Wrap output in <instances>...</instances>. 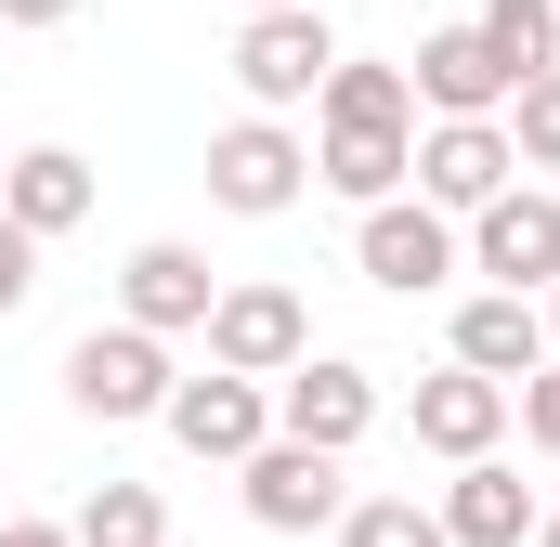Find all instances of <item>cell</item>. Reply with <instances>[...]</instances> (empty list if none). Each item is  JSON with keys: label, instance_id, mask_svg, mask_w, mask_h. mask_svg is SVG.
Returning <instances> with one entry per match:
<instances>
[{"label": "cell", "instance_id": "obj_1", "mask_svg": "<svg viewBox=\"0 0 560 547\" xmlns=\"http://www.w3.org/2000/svg\"><path fill=\"white\" fill-rule=\"evenodd\" d=\"M313 183L352 196V209H392L418 183V79L405 66L339 53V79L313 92Z\"/></svg>", "mask_w": 560, "mask_h": 547}, {"label": "cell", "instance_id": "obj_2", "mask_svg": "<svg viewBox=\"0 0 560 547\" xmlns=\"http://www.w3.org/2000/svg\"><path fill=\"white\" fill-rule=\"evenodd\" d=\"M196 339H209V365H222V379H261V392H275L287 365H313V313H300V287H275V274L222 287Z\"/></svg>", "mask_w": 560, "mask_h": 547}, {"label": "cell", "instance_id": "obj_3", "mask_svg": "<svg viewBox=\"0 0 560 547\" xmlns=\"http://www.w3.org/2000/svg\"><path fill=\"white\" fill-rule=\"evenodd\" d=\"M170 392H183V365H170V339H143V326H92V339L66 352V405L105 417V430L170 417Z\"/></svg>", "mask_w": 560, "mask_h": 547}, {"label": "cell", "instance_id": "obj_4", "mask_svg": "<svg viewBox=\"0 0 560 547\" xmlns=\"http://www.w3.org/2000/svg\"><path fill=\"white\" fill-rule=\"evenodd\" d=\"M300 183H313V143L287 131V118H235V131H209V196H222L235 222H287Z\"/></svg>", "mask_w": 560, "mask_h": 547}, {"label": "cell", "instance_id": "obj_5", "mask_svg": "<svg viewBox=\"0 0 560 547\" xmlns=\"http://www.w3.org/2000/svg\"><path fill=\"white\" fill-rule=\"evenodd\" d=\"M352 261H365V287H392V300H430L443 274H469V235H456L430 196H392V209L352 222Z\"/></svg>", "mask_w": 560, "mask_h": 547}, {"label": "cell", "instance_id": "obj_6", "mask_svg": "<svg viewBox=\"0 0 560 547\" xmlns=\"http://www.w3.org/2000/svg\"><path fill=\"white\" fill-rule=\"evenodd\" d=\"M235 79H248V105L287 118V105H313L326 79H339V39H326V13L300 0V13H248L235 26Z\"/></svg>", "mask_w": 560, "mask_h": 547}, {"label": "cell", "instance_id": "obj_7", "mask_svg": "<svg viewBox=\"0 0 560 547\" xmlns=\"http://www.w3.org/2000/svg\"><path fill=\"white\" fill-rule=\"evenodd\" d=\"M509 183H522V156H509V118H430V131H418V196L443 209V222H482Z\"/></svg>", "mask_w": 560, "mask_h": 547}, {"label": "cell", "instance_id": "obj_8", "mask_svg": "<svg viewBox=\"0 0 560 547\" xmlns=\"http://www.w3.org/2000/svg\"><path fill=\"white\" fill-rule=\"evenodd\" d=\"M365 430H378V379H365L352 352H313V365H287V379H275V443L352 456Z\"/></svg>", "mask_w": 560, "mask_h": 547}, {"label": "cell", "instance_id": "obj_9", "mask_svg": "<svg viewBox=\"0 0 560 547\" xmlns=\"http://www.w3.org/2000/svg\"><path fill=\"white\" fill-rule=\"evenodd\" d=\"M209 300H222V274H209V248H183V235H143L131 261H118V326H143V339L209 326Z\"/></svg>", "mask_w": 560, "mask_h": 547}, {"label": "cell", "instance_id": "obj_10", "mask_svg": "<svg viewBox=\"0 0 560 547\" xmlns=\"http://www.w3.org/2000/svg\"><path fill=\"white\" fill-rule=\"evenodd\" d=\"M469 274H495L509 300H548V287H560V196L509 183V196L469 222Z\"/></svg>", "mask_w": 560, "mask_h": 547}, {"label": "cell", "instance_id": "obj_11", "mask_svg": "<svg viewBox=\"0 0 560 547\" xmlns=\"http://www.w3.org/2000/svg\"><path fill=\"white\" fill-rule=\"evenodd\" d=\"M339 509H352L339 456H313V443H261L248 456V522L261 535H339Z\"/></svg>", "mask_w": 560, "mask_h": 547}, {"label": "cell", "instance_id": "obj_12", "mask_svg": "<svg viewBox=\"0 0 560 547\" xmlns=\"http://www.w3.org/2000/svg\"><path fill=\"white\" fill-rule=\"evenodd\" d=\"M170 443H183V456H222V469H248V456L275 443V392L209 365V379H183V392H170Z\"/></svg>", "mask_w": 560, "mask_h": 547}, {"label": "cell", "instance_id": "obj_13", "mask_svg": "<svg viewBox=\"0 0 560 547\" xmlns=\"http://www.w3.org/2000/svg\"><path fill=\"white\" fill-rule=\"evenodd\" d=\"M430 522H443V547H535L548 509H535V482H522L509 456H469V469L443 482V509H430Z\"/></svg>", "mask_w": 560, "mask_h": 547}, {"label": "cell", "instance_id": "obj_14", "mask_svg": "<svg viewBox=\"0 0 560 547\" xmlns=\"http://www.w3.org/2000/svg\"><path fill=\"white\" fill-rule=\"evenodd\" d=\"M0 222L39 235V248L79 235V222H92V156H79V143H26V156L0 170Z\"/></svg>", "mask_w": 560, "mask_h": 547}, {"label": "cell", "instance_id": "obj_15", "mask_svg": "<svg viewBox=\"0 0 560 547\" xmlns=\"http://www.w3.org/2000/svg\"><path fill=\"white\" fill-rule=\"evenodd\" d=\"M405 79H418V105H430V118H509V92H522V79L482 53V26H430Z\"/></svg>", "mask_w": 560, "mask_h": 547}, {"label": "cell", "instance_id": "obj_16", "mask_svg": "<svg viewBox=\"0 0 560 547\" xmlns=\"http://www.w3.org/2000/svg\"><path fill=\"white\" fill-rule=\"evenodd\" d=\"M456 365H469V379H495V392H522V379L548 365V313H535V300H509V287L456 300Z\"/></svg>", "mask_w": 560, "mask_h": 547}, {"label": "cell", "instance_id": "obj_17", "mask_svg": "<svg viewBox=\"0 0 560 547\" xmlns=\"http://www.w3.org/2000/svg\"><path fill=\"white\" fill-rule=\"evenodd\" d=\"M418 443H430V456H456V469H469V456H495V443H509V392H495V379H469V365L418 379Z\"/></svg>", "mask_w": 560, "mask_h": 547}, {"label": "cell", "instance_id": "obj_18", "mask_svg": "<svg viewBox=\"0 0 560 547\" xmlns=\"http://www.w3.org/2000/svg\"><path fill=\"white\" fill-rule=\"evenodd\" d=\"M469 26H482V53H495L509 79H548L560 66V0H482Z\"/></svg>", "mask_w": 560, "mask_h": 547}, {"label": "cell", "instance_id": "obj_19", "mask_svg": "<svg viewBox=\"0 0 560 547\" xmlns=\"http://www.w3.org/2000/svg\"><path fill=\"white\" fill-rule=\"evenodd\" d=\"M66 535L79 547H170V509H156V482H92Z\"/></svg>", "mask_w": 560, "mask_h": 547}, {"label": "cell", "instance_id": "obj_20", "mask_svg": "<svg viewBox=\"0 0 560 547\" xmlns=\"http://www.w3.org/2000/svg\"><path fill=\"white\" fill-rule=\"evenodd\" d=\"M339 547H443V522H430L418 496H352L339 509Z\"/></svg>", "mask_w": 560, "mask_h": 547}, {"label": "cell", "instance_id": "obj_21", "mask_svg": "<svg viewBox=\"0 0 560 547\" xmlns=\"http://www.w3.org/2000/svg\"><path fill=\"white\" fill-rule=\"evenodd\" d=\"M509 156H522V170H560V66L509 92Z\"/></svg>", "mask_w": 560, "mask_h": 547}, {"label": "cell", "instance_id": "obj_22", "mask_svg": "<svg viewBox=\"0 0 560 547\" xmlns=\"http://www.w3.org/2000/svg\"><path fill=\"white\" fill-rule=\"evenodd\" d=\"M509 417H522V443H535V456H560V352L522 379V392H509Z\"/></svg>", "mask_w": 560, "mask_h": 547}, {"label": "cell", "instance_id": "obj_23", "mask_svg": "<svg viewBox=\"0 0 560 547\" xmlns=\"http://www.w3.org/2000/svg\"><path fill=\"white\" fill-rule=\"evenodd\" d=\"M26 300H39V235L0 222V313H26Z\"/></svg>", "mask_w": 560, "mask_h": 547}, {"label": "cell", "instance_id": "obj_24", "mask_svg": "<svg viewBox=\"0 0 560 547\" xmlns=\"http://www.w3.org/2000/svg\"><path fill=\"white\" fill-rule=\"evenodd\" d=\"M79 0H0V26H66Z\"/></svg>", "mask_w": 560, "mask_h": 547}, {"label": "cell", "instance_id": "obj_25", "mask_svg": "<svg viewBox=\"0 0 560 547\" xmlns=\"http://www.w3.org/2000/svg\"><path fill=\"white\" fill-rule=\"evenodd\" d=\"M0 547H79L66 522H0Z\"/></svg>", "mask_w": 560, "mask_h": 547}, {"label": "cell", "instance_id": "obj_26", "mask_svg": "<svg viewBox=\"0 0 560 547\" xmlns=\"http://www.w3.org/2000/svg\"><path fill=\"white\" fill-rule=\"evenodd\" d=\"M535 313H548V352H560V287H548V300H535Z\"/></svg>", "mask_w": 560, "mask_h": 547}, {"label": "cell", "instance_id": "obj_27", "mask_svg": "<svg viewBox=\"0 0 560 547\" xmlns=\"http://www.w3.org/2000/svg\"><path fill=\"white\" fill-rule=\"evenodd\" d=\"M235 13H300V0H235Z\"/></svg>", "mask_w": 560, "mask_h": 547}, {"label": "cell", "instance_id": "obj_28", "mask_svg": "<svg viewBox=\"0 0 560 547\" xmlns=\"http://www.w3.org/2000/svg\"><path fill=\"white\" fill-rule=\"evenodd\" d=\"M535 547H560V509H548V522H535Z\"/></svg>", "mask_w": 560, "mask_h": 547}]
</instances>
